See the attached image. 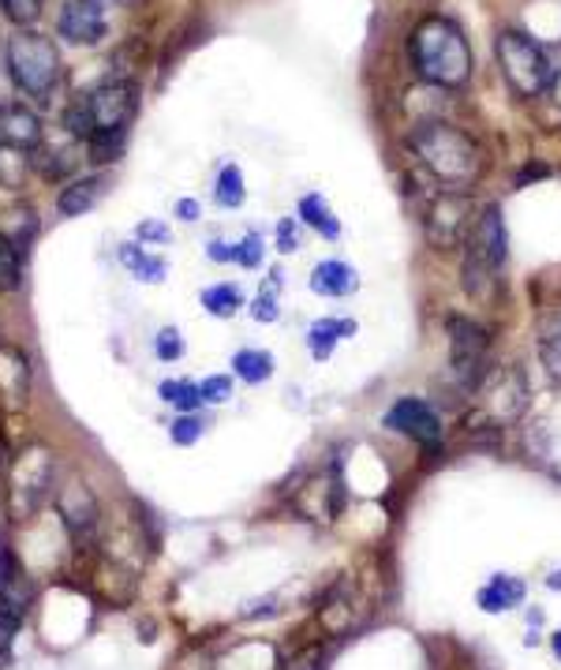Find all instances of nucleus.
Instances as JSON below:
<instances>
[{
  "label": "nucleus",
  "mask_w": 561,
  "mask_h": 670,
  "mask_svg": "<svg viewBox=\"0 0 561 670\" xmlns=\"http://www.w3.org/2000/svg\"><path fill=\"white\" fill-rule=\"evenodd\" d=\"M408 56L423 83L441 86V91H460V86L471 83V72H476L468 38L449 16L419 19L408 38Z\"/></svg>",
  "instance_id": "1"
},
{
  "label": "nucleus",
  "mask_w": 561,
  "mask_h": 670,
  "mask_svg": "<svg viewBox=\"0 0 561 670\" xmlns=\"http://www.w3.org/2000/svg\"><path fill=\"white\" fill-rule=\"evenodd\" d=\"M408 146L423 169L435 176L438 184H446L449 192H465L487 169V157L479 151V143L449 121H419L412 127Z\"/></svg>",
  "instance_id": "2"
},
{
  "label": "nucleus",
  "mask_w": 561,
  "mask_h": 670,
  "mask_svg": "<svg viewBox=\"0 0 561 670\" xmlns=\"http://www.w3.org/2000/svg\"><path fill=\"white\" fill-rule=\"evenodd\" d=\"M139 113V86L135 79H105L91 94H79L64 113V127L75 140H102L127 135V124Z\"/></svg>",
  "instance_id": "3"
},
{
  "label": "nucleus",
  "mask_w": 561,
  "mask_h": 670,
  "mask_svg": "<svg viewBox=\"0 0 561 670\" xmlns=\"http://www.w3.org/2000/svg\"><path fill=\"white\" fill-rule=\"evenodd\" d=\"M495 53L501 64V75L513 86L517 97H539L550 91V79H554V64H550L547 49L528 38L524 31H501L495 38Z\"/></svg>",
  "instance_id": "4"
},
{
  "label": "nucleus",
  "mask_w": 561,
  "mask_h": 670,
  "mask_svg": "<svg viewBox=\"0 0 561 670\" xmlns=\"http://www.w3.org/2000/svg\"><path fill=\"white\" fill-rule=\"evenodd\" d=\"M8 72L27 97L53 94V86L61 83V53H56L53 38L19 31L8 42Z\"/></svg>",
  "instance_id": "5"
},
{
  "label": "nucleus",
  "mask_w": 561,
  "mask_h": 670,
  "mask_svg": "<svg viewBox=\"0 0 561 670\" xmlns=\"http://www.w3.org/2000/svg\"><path fill=\"white\" fill-rule=\"evenodd\" d=\"M446 338H449L453 382L465 393H476L490 371V333L476 319H468V315H449Z\"/></svg>",
  "instance_id": "6"
},
{
  "label": "nucleus",
  "mask_w": 561,
  "mask_h": 670,
  "mask_svg": "<svg viewBox=\"0 0 561 670\" xmlns=\"http://www.w3.org/2000/svg\"><path fill=\"white\" fill-rule=\"evenodd\" d=\"M53 487V453L45 446H27L8 472V514L12 520H31Z\"/></svg>",
  "instance_id": "7"
},
{
  "label": "nucleus",
  "mask_w": 561,
  "mask_h": 670,
  "mask_svg": "<svg viewBox=\"0 0 561 670\" xmlns=\"http://www.w3.org/2000/svg\"><path fill=\"white\" fill-rule=\"evenodd\" d=\"M476 398H479L476 416H484L487 423H495V427H509V423H517L531 405V382L513 363H509V368H490L487 379L479 382Z\"/></svg>",
  "instance_id": "8"
},
{
  "label": "nucleus",
  "mask_w": 561,
  "mask_h": 670,
  "mask_svg": "<svg viewBox=\"0 0 561 670\" xmlns=\"http://www.w3.org/2000/svg\"><path fill=\"white\" fill-rule=\"evenodd\" d=\"M471 225H476V206H471V195L465 192H441L423 214V233H427V244L435 251L465 248Z\"/></svg>",
  "instance_id": "9"
},
{
  "label": "nucleus",
  "mask_w": 561,
  "mask_h": 670,
  "mask_svg": "<svg viewBox=\"0 0 561 670\" xmlns=\"http://www.w3.org/2000/svg\"><path fill=\"white\" fill-rule=\"evenodd\" d=\"M382 427L393 431V435H401V439H412L423 450H438L441 435H446L438 409L423 398H397L386 409V416H382Z\"/></svg>",
  "instance_id": "10"
},
{
  "label": "nucleus",
  "mask_w": 561,
  "mask_h": 670,
  "mask_svg": "<svg viewBox=\"0 0 561 670\" xmlns=\"http://www.w3.org/2000/svg\"><path fill=\"white\" fill-rule=\"evenodd\" d=\"M465 255L476 262L490 266V270H506L509 262V229H506V214H501L498 203H487L484 210L476 214V225H471Z\"/></svg>",
  "instance_id": "11"
},
{
  "label": "nucleus",
  "mask_w": 561,
  "mask_h": 670,
  "mask_svg": "<svg viewBox=\"0 0 561 670\" xmlns=\"http://www.w3.org/2000/svg\"><path fill=\"white\" fill-rule=\"evenodd\" d=\"M56 514H61L67 536H72L79 547H94L102 514H97V498L91 495V487L79 484V480H67L61 495H56Z\"/></svg>",
  "instance_id": "12"
},
{
  "label": "nucleus",
  "mask_w": 561,
  "mask_h": 670,
  "mask_svg": "<svg viewBox=\"0 0 561 670\" xmlns=\"http://www.w3.org/2000/svg\"><path fill=\"white\" fill-rule=\"evenodd\" d=\"M56 34L72 45H97L110 34L105 4L102 0H64L61 19H56Z\"/></svg>",
  "instance_id": "13"
},
{
  "label": "nucleus",
  "mask_w": 561,
  "mask_h": 670,
  "mask_svg": "<svg viewBox=\"0 0 561 670\" xmlns=\"http://www.w3.org/2000/svg\"><path fill=\"white\" fill-rule=\"evenodd\" d=\"M31 604H34V585L27 577V569L19 566L12 550H0V615L23 622Z\"/></svg>",
  "instance_id": "14"
},
{
  "label": "nucleus",
  "mask_w": 561,
  "mask_h": 670,
  "mask_svg": "<svg viewBox=\"0 0 561 670\" xmlns=\"http://www.w3.org/2000/svg\"><path fill=\"white\" fill-rule=\"evenodd\" d=\"M0 398L8 409H23L31 398V357L12 341H0Z\"/></svg>",
  "instance_id": "15"
},
{
  "label": "nucleus",
  "mask_w": 561,
  "mask_h": 670,
  "mask_svg": "<svg viewBox=\"0 0 561 670\" xmlns=\"http://www.w3.org/2000/svg\"><path fill=\"white\" fill-rule=\"evenodd\" d=\"M0 143L12 151H34L42 143V121L27 105H0Z\"/></svg>",
  "instance_id": "16"
},
{
  "label": "nucleus",
  "mask_w": 561,
  "mask_h": 670,
  "mask_svg": "<svg viewBox=\"0 0 561 670\" xmlns=\"http://www.w3.org/2000/svg\"><path fill=\"white\" fill-rule=\"evenodd\" d=\"M524 599H528V585L520 577H513V574H495L476 592V604H479V610H487V615H506V610H517V607H524Z\"/></svg>",
  "instance_id": "17"
},
{
  "label": "nucleus",
  "mask_w": 561,
  "mask_h": 670,
  "mask_svg": "<svg viewBox=\"0 0 561 670\" xmlns=\"http://www.w3.org/2000/svg\"><path fill=\"white\" fill-rule=\"evenodd\" d=\"M308 285H311V292H319V297L344 300V297H352V292L360 289V274H356V266H349L341 259H326V262H319L311 270Z\"/></svg>",
  "instance_id": "18"
},
{
  "label": "nucleus",
  "mask_w": 561,
  "mask_h": 670,
  "mask_svg": "<svg viewBox=\"0 0 561 670\" xmlns=\"http://www.w3.org/2000/svg\"><path fill=\"white\" fill-rule=\"evenodd\" d=\"M105 192H110V176L105 173L83 176V181H72L64 187L61 199H56V210H61L64 218H79V214L94 210V206L105 199Z\"/></svg>",
  "instance_id": "19"
},
{
  "label": "nucleus",
  "mask_w": 561,
  "mask_h": 670,
  "mask_svg": "<svg viewBox=\"0 0 561 670\" xmlns=\"http://www.w3.org/2000/svg\"><path fill=\"white\" fill-rule=\"evenodd\" d=\"M360 327H356V319H314L311 327H308V352H311V360H330L333 357V349L344 341V338H352Z\"/></svg>",
  "instance_id": "20"
},
{
  "label": "nucleus",
  "mask_w": 561,
  "mask_h": 670,
  "mask_svg": "<svg viewBox=\"0 0 561 670\" xmlns=\"http://www.w3.org/2000/svg\"><path fill=\"white\" fill-rule=\"evenodd\" d=\"M72 140H75V135H72ZM72 140H64V143H38L34 151H31L34 154L31 165L45 176V181H61V176H67L79 165V146Z\"/></svg>",
  "instance_id": "21"
},
{
  "label": "nucleus",
  "mask_w": 561,
  "mask_h": 670,
  "mask_svg": "<svg viewBox=\"0 0 561 670\" xmlns=\"http://www.w3.org/2000/svg\"><path fill=\"white\" fill-rule=\"evenodd\" d=\"M460 285H465V292H468L471 300L484 303V308H490V303L498 300L501 274L490 270V266H484V262L468 259V255H465V262H460Z\"/></svg>",
  "instance_id": "22"
},
{
  "label": "nucleus",
  "mask_w": 561,
  "mask_h": 670,
  "mask_svg": "<svg viewBox=\"0 0 561 670\" xmlns=\"http://www.w3.org/2000/svg\"><path fill=\"white\" fill-rule=\"evenodd\" d=\"M273 368H278V360H273V352H266V349H240L232 357L236 379H243L248 386H259V382L273 379Z\"/></svg>",
  "instance_id": "23"
},
{
  "label": "nucleus",
  "mask_w": 561,
  "mask_h": 670,
  "mask_svg": "<svg viewBox=\"0 0 561 670\" xmlns=\"http://www.w3.org/2000/svg\"><path fill=\"white\" fill-rule=\"evenodd\" d=\"M300 218L308 221L319 236H326V240H337V236H341L337 214H333V206L322 199L319 192H311V195H303V199H300Z\"/></svg>",
  "instance_id": "24"
},
{
  "label": "nucleus",
  "mask_w": 561,
  "mask_h": 670,
  "mask_svg": "<svg viewBox=\"0 0 561 670\" xmlns=\"http://www.w3.org/2000/svg\"><path fill=\"white\" fill-rule=\"evenodd\" d=\"M121 262L139 281H146V285H162L165 274H169V262L157 259V255H150V251H143L139 244H124V248H121Z\"/></svg>",
  "instance_id": "25"
},
{
  "label": "nucleus",
  "mask_w": 561,
  "mask_h": 670,
  "mask_svg": "<svg viewBox=\"0 0 561 670\" xmlns=\"http://www.w3.org/2000/svg\"><path fill=\"white\" fill-rule=\"evenodd\" d=\"M202 308L214 315V319H232L236 311L243 308V292L240 285L232 281H218L210 289H202Z\"/></svg>",
  "instance_id": "26"
},
{
  "label": "nucleus",
  "mask_w": 561,
  "mask_h": 670,
  "mask_svg": "<svg viewBox=\"0 0 561 670\" xmlns=\"http://www.w3.org/2000/svg\"><path fill=\"white\" fill-rule=\"evenodd\" d=\"M539 357H543V368L550 371V379L561 382V311L543 327V338H539Z\"/></svg>",
  "instance_id": "27"
},
{
  "label": "nucleus",
  "mask_w": 561,
  "mask_h": 670,
  "mask_svg": "<svg viewBox=\"0 0 561 670\" xmlns=\"http://www.w3.org/2000/svg\"><path fill=\"white\" fill-rule=\"evenodd\" d=\"M243 195H248V187H243L240 165H225L218 176V187H214V199H218V206H225V210H236V206L243 203Z\"/></svg>",
  "instance_id": "28"
},
{
  "label": "nucleus",
  "mask_w": 561,
  "mask_h": 670,
  "mask_svg": "<svg viewBox=\"0 0 561 670\" xmlns=\"http://www.w3.org/2000/svg\"><path fill=\"white\" fill-rule=\"evenodd\" d=\"M19 281H23V270H19V248L12 236L0 233V292H15Z\"/></svg>",
  "instance_id": "29"
},
{
  "label": "nucleus",
  "mask_w": 561,
  "mask_h": 670,
  "mask_svg": "<svg viewBox=\"0 0 561 670\" xmlns=\"http://www.w3.org/2000/svg\"><path fill=\"white\" fill-rule=\"evenodd\" d=\"M162 401H169V405L180 412H195L202 405V390L195 386V382L169 379V382H162Z\"/></svg>",
  "instance_id": "30"
},
{
  "label": "nucleus",
  "mask_w": 561,
  "mask_h": 670,
  "mask_svg": "<svg viewBox=\"0 0 561 670\" xmlns=\"http://www.w3.org/2000/svg\"><path fill=\"white\" fill-rule=\"evenodd\" d=\"M281 278H284V274L273 270V274H270V285H266L259 297H254V303H251V319H254V322H278V319H281V308H278Z\"/></svg>",
  "instance_id": "31"
},
{
  "label": "nucleus",
  "mask_w": 561,
  "mask_h": 670,
  "mask_svg": "<svg viewBox=\"0 0 561 670\" xmlns=\"http://www.w3.org/2000/svg\"><path fill=\"white\" fill-rule=\"evenodd\" d=\"M319 622H322V629H326L330 637L349 633V629H352V604H349V599H330V604L319 610Z\"/></svg>",
  "instance_id": "32"
},
{
  "label": "nucleus",
  "mask_w": 561,
  "mask_h": 670,
  "mask_svg": "<svg viewBox=\"0 0 561 670\" xmlns=\"http://www.w3.org/2000/svg\"><path fill=\"white\" fill-rule=\"evenodd\" d=\"M0 8H4V16L12 19L15 27H34L45 8V0H0Z\"/></svg>",
  "instance_id": "33"
},
{
  "label": "nucleus",
  "mask_w": 561,
  "mask_h": 670,
  "mask_svg": "<svg viewBox=\"0 0 561 670\" xmlns=\"http://www.w3.org/2000/svg\"><path fill=\"white\" fill-rule=\"evenodd\" d=\"M262 255H266V244L259 233H248L240 244H236V266H243V270H259Z\"/></svg>",
  "instance_id": "34"
},
{
  "label": "nucleus",
  "mask_w": 561,
  "mask_h": 670,
  "mask_svg": "<svg viewBox=\"0 0 561 670\" xmlns=\"http://www.w3.org/2000/svg\"><path fill=\"white\" fill-rule=\"evenodd\" d=\"M169 435H173L176 446H195V442L202 439V420L195 416V412H184L180 420H173Z\"/></svg>",
  "instance_id": "35"
},
{
  "label": "nucleus",
  "mask_w": 561,
  "mask_h": 670,
  "mask_svg": "<svg viewBox=\"0 0 561 670\" xmlns=\"http://www.w3.org/2000/svg\"><path fill=\"white\" fill-rule=\"evenodd\" d=\"M154 352H157V360H165V363L180 360V357H184V338H180V330H176V327H165L162 333H157Z\"/></svg>",
  "instance_id": "36"
},
{
  "label": "nucleus",
  "mask_w": 561,
  "mask_h": 670,
  "mask_svg": "<svg viewBox=\"0 0 561 670\" xmlns=\"http://www.w3.org/2000/svg\"><path fill=\"white\" fill-rule=\"evenodd\" d=\"M202 401L206 405H225V401L232 398V379L229 374H210V379H202Z\"/></svg>",
  "instance_id": "37"
},
{
  "label": "nucleus",
  "mask_w": 561,
  "mask_h": 670,
  "mask_svg": "<svg viewBox=\"0 0 561 670\" xmlns=\"http://www.w3.org/2000/svg\"><path fill=\"white\" fill-rule=\"evenodd\" d=\"M281 670H326V652H322V645H308V648H300Z\"/></svg>",
  "instance_id": "38"
},
{
  "label": "nucleus",
  "mask_w": 561,
  "mask_h": 670,
  "mask_svg": "<svg viewBox=\"0 0 561 670\" xmlns=\"http://www.w3.org/2000/svg\"><path fill=\"white\" fill-rule=\"evenodd\" d=\"M19 626H23V622H15V618L0 615V667L12 663V648H15V633H19Z\"/></svg>",
  "instance_id": "39"
},
{
  "label": "nucleus",
  "mask_w": 561,
  "mask_h": 670,
  "mask_svg": "<svg viewBox=\"0 0 561 670\" xmlns=\"http://www.w3.org/2000/svg\"><path fill=\"white\" fill-rule=\"evenodd\" d=\"M278 251H281V255L300 251V229H297V218H281V221H278Z\"/></svg>",
  "instance_id": "40"
},
{
  "label": "nucleus",
  "mask_w": 561,
  "mask_h": 670,
  "mask_svg": "<svg viewBox=\"0 0 561 670\" xmlns=\"http://www.w3.org/2000/svg\"><path fill=\"white\" fill-rule=\"evenodd\" d=\"M135 236H139L143 244H146V240H154V244H165V240H169V229H165L162 221H143L139 229H135Z\"/></svg>",
  "instance_id": "41"
},
{
  "label": "nucleus",
  "mask_w": 561,
  "mask_h": 670,
  "mask_svg": "<svg viewBox=\"0 0 561 670\" xmlns=\"http://www.w3.org/2000/svg\"><path fill=\"white\" fill-rule=\"evenodd\" d=\"M214 262H236V244H225V240H210V248H206Z\"/></svg>",
  "instance_id": "42"
},
{
  "label": "nucleus",
  "mask_w": 561,
  "mask_h": 670,
  "mask_svg": "<svg viewBox=\"0 0 561 670\" xmlns=\"http://www.w3.org/2000/svg\"><path fill=\"white\" fill-rule=\"evenodd\" d=\"M176 218H180V221H195V218H199V203H195V199H180V203H176Z\"/></svg>",
  "instance_id": "43"
},
{
  "label": "nucleus",
  "mask_w": 561,
  "mask_h": 670,
  "mask_svg": "<svg viewBox=\"0 0 561 670\" xmlns=\"http://www.w3.org/2000/svg\"><path fill=\"white\" fill-rule=\"evenodd\" d=\"M547 173H550V169H547V165H536V169H531V165H528V169H524V173H520V181H517V184H520V187H524L528 181H539V176H547Z\"/></svg>",
  "instance_id": "44"
},
{
  "label": "nucleus",
  "mask_w": 561,
  "mask_h": 670,
  "mask_svg": "<svg viewBox=\"0 0 561 670\" xmlns=\"http://www.w3.org/2000/svg\"><path fill=\"white\" fill-rule=\"evenodd\" d=\"M547 588H550V592H561V566L547 574Z\"/></svg>",
  "instance_id": "45"
},
{
  "label": "nucleus",
  "mask_w": 561,
  "mask_h": 670,
  "mask_svg": "<svg viewBox=\"0 0 561 670\" xmlns=\"http://www.w3.org/2000/svg\"><path fill=\"white\" fill-rule=\"evenodd\" d=\"M550 97H554V105H561V72H554V79H550Z\"/></svg>",
  "instance_id": "46"
},
{
  "label": "nucleus",
  "mask_w": 561,
  "mask_h": 670,
  "mask_svg": "<svg viewBox=\"0 0 561 670\" xmlns=\"http://www.w3.org/2000/svg\"><path fill=\"white\" fill-rule=\"evenodd\" d=\"M550 652H554V659H558V663H561V629H558L554 637H550Z\"/></svg>",
  "instance_id": "47"
},
{
  "label": "nucleus",
  "mask_w": 561,
  "mask_h": 670,
  "mask_svg": "<svg viewBox=\"0 0 561 670\" xmlns=\"http://www.w3.org/2000/svg\"><path fill=\"white\" fill-rule=\"evenodd\" d=\"M8 468V446H4V439H0V472Z\"/></svg>",
  "instance_id": "48"
},
{
  "label": "nucleus",
  "mask_w": 561,
  "mask_h": 670,
  "mask_svg": "<svg viewBox=\"0 0 561 670\" xmlns=\"http://www.w3.org/2000/svg\"><path fill=\"white\" fill-rule=\"evenodd\" d=\"M102 4H116V8H127V4H135V0H102Z\"/></svg>",
  "instance_id": "49"
}]
</instances>
